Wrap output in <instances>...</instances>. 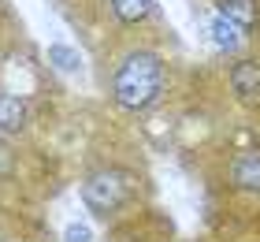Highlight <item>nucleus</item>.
Returning <instances> with one entry per match:
<instances>
[{"label":"nucleus","instance_id":"f257e3e1","mask_svg":"<svg viewBox=\"0 0 260 242\" xmlns=\"http://www.w3.org/2000/svg\"><path fill=\"white\" fill-rule=\"evenodd\" d=\"M164 90V64L152 52L126 56L115 71V101L123 108H149Z\"/></svg>","mask_w":260,"mask_h":242},{"label":"nucleus","instance_id":"f03ea898","mask_svg":"<svg viewBox=\"0 0 260 242\" xmlns=\"http://www.w3.org/2000/svg\"><path fill=\"white\" fill-rule=\"evenodd\" d=\"M82 198H86V205L97 216H108V212H115L130 198V179L123 172H97V175L86 179Z\"/></svg>","mask_w":260,"mask_h":242},{"label":"nucleus","instance_id":"7ed1b4c3","mask_svg":"<svg viewBox=\"0 0 260 242\" xmlns=\"http://www.w3.org/2000/svg\"><path fill=\"white\" fill-rule=\"evenodd\" d=\"M231 179L238 190H256L260 194V153H238L231 164Z\"/></svg>","mask_w":260,"mask_h":242},{"label":"nucleus","instance_id":"20e7f679","mask_svg":"<svg viewBox=\"0 0 260 242\" xmlns=\"http://www.w3.org/2000/svg\"><path fill=\"white\" fill-rule=\"evenodd\" d=\"M231 86H234L238 97H256L260 93V64L256 60H242V64L231 71Z\"/></svg>","mask_w":260,"mask_h":242},{"label":"nucleus","instance_id":"39448f33","mask_svg":"<svg viewBox=\"0 0 260 242\" xmlns=\"http://www.w3.org/2000/svg\"><path fill=\"white\" fill-rule=\"evenodd\" d=\"M208 34H212V41H216L219 48H227V52H231V48H238V45L245 41V30L234 26V22L223 19V15H216V19L208 22Z\"/></svg>","mask_w":260,"mask_h":242},{"label":"nucleus","instance_id":"423d86ee","mask_svg":"<svg viewBox=\"0 0 260 242\" xmlns=\"http://www.w3.org/2000/svg\"><path fill=\"white\" fill-rule=\"evenodd\" d=\"M219 15L231 19L234 26L249 30L256 22V4H253V0H219Z\"/></svg>","mask_w":260,"mask_h":242},{"label":"nucleus","instance_id":"0eeeda50","mask_svg":"<svg viewBox=\"0 0 260 242\" xmlns=\"http://www.w3.org/2000/svg\"><path fill=\"white\" fill-rule=\"evenodd\" d=\"M26 123V104L11 93H0V130H19Z\"/></svg>","mask_w":260,"mask_h":242},{"label":"nucleus","instance_id":"6e6552de","mask_svg":"<svg viewBox=\"0 0 260 242\" xmlns=\"http://www.w3.org/2000/svg\"><path fill=\"white\" fill-rule=\"evenodd\" d=\"M115 4V15L123 22H141L152 11V0H112Z\"/></svg>","mask_w":260,"mask_h":242},{"label":"nucleus","instance_id":"1a4fd4ad","mask_svg":"<svg viewBox=\"0 0 260 242\" xmlns=\"http://www.w3.org/2000/svg\"><path fill=\"white\" fill-rule=\"evenodd\" d=\"M49 60L60 71H75L78 64H82V56L75 52V48H67V45H49Z\"/></svg>","mask_w":260,"mask_h":242},{"label":"nucleus","instance_id":"9d476101","mask_svg":"<svg viewBox=\"0 0 260 242\" xmlns=\"http://www.w3.org/2000/svg\"><path fill=\"white\" fill-rule=\"evenodd\" d=\"M93 235H89V227L86 224H71L67 227V242H89Z\"/></svg>","mask_w":260,"mask_h":242}]
</instances>
